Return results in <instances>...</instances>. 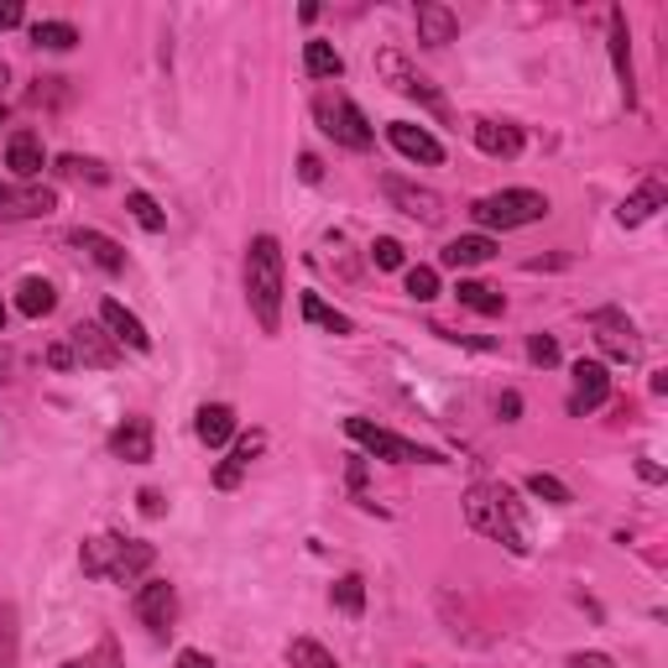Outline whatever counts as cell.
Listing matches in <instances>:
<instances>
[{"mask_svg": "<svg viewBox=\"0 0 668 668\" xmlns=\"http://www.w3.org/2000/svg\"><path fill=\"white\" fill-rule=\"evenodd\" d=\"M465 523L476 533H486V538L506 544L517 559H527V549H533L527 544V523H523V501L512 497L506 486H497V480H476L465 491Z\"/></svg>", "mask_w": 668, "mask_h": 668, "instance_id": "1", "label": "cell"}, {"mask_svg": "<svg viewBox=\"0 0 668 668\" xmlns=\"http://www.w3.org/2000/svg\"><path fill=\"white\" fill-rule=\"evenodd\" d=\"M246 303L257 313L262 334L283 330V246H277V236H257L246 251Z\"/></svg>", "mask_w": 668, "mask_h": 668, "instance_id": "2", "label": "cell"}, {"mask_svg": "<svg viewBox=\"0 0 668 668\" xmlns=\"http://www.w3.org/2000/svg\"><path fill=\"white\" fill-rule=\"evenodd\" d=\"M157 564V549L142 538H120V533H99L79 549V570L90 580H116V585H142V574Z\"/></svg>", "mask_w": 668, "mask_h": 668, "instance_id": "3", "label": "cell"}, {"mask_svg": "<svg viewBox=\"0 0 668 668\" xmlns=\"http://www.w3.org/2000/svg\"><path fill=\"white\" fill-rule=\"evenodd\" d=\"M470 215H476V225H486V230H523V225H538V219L549 215V193L501 189V193L476 199V204H470Z\"/></svg>", "mask_w": 668, "mask_h": 668, "instance_id": "4", "label": "cell"}, {"mask_svg": "<svg viewBox=\"0 0 668 668\" xmlns=\"http://www.w3.org/2000/svg\"><path fill=\"white\" fill-rule=\"evenodd\" d=\"M313 120H319V131H324L330 142L350 146V152H371V142H377L371 120L360 116V105L345 95V90H324V95L313 99Z\"/></svg>", "mask_w": 668, "mask_h": 668, "instance_id": "5", "label": "cell"}, {"mask_svg": "<svg viewBox=\"0 0 668 668\" xmlns=\"http://www.w3.org/2000/svg\"><path fill=\"white\" fill-rule=\"evenodd\" d=\"M345 433L356 439L360 450H371L377 460H392V465H450L439 450H429V444H413V439L382 429V424H371V418H345Z\"/></svg>", "mask_w": 668, "mask_h": 668, "instance_id": "6", "label": "cell"}, {"mask_svg": "<svg viewBox=\"0 0 668 668\" xmlns=\"http://www.w3.org/2000/svg\"><path fill=\"white\" fill-rule=\"evenodd\" d=\"M591 330H596V345L617 366H637L643 360V334H637V324L621 309H596L591 313Z\"/></svg>", "mask_w": 668, "mask_h": 668, "instance_id": "7", "label": "cell"}, {"mask_svg": "<svg viewBox=\"0 0 668 668\" xmlns=\"http://www.w3.org/2000/svg\"><path fill=\"white\" fill-rule=\"evenodd\" d=\"M377 73H382V79L392 84V90H397V95L418 99V105H429V110H439V116H444V95H439V90H433L429 79L413 69V63H407L397 48H382V52H377Z\"/></svg>", "mask_w": 668, "mask_h": 668, "instance_id": "8", "label": "cell"}, {"mask_svg": "<svg viewBox=\"0 0 668 668\" xmlns=\"http://www.w3.org/2000/svg\"><path fill=\"white\" fill-rule=\"evenodd\" d=\"M382 193H386V204H392L397 215L418 219V225H439V219H444V199H439L433 189H418V183L397 178V172H386L382 178Z\"/></svg>", "mask_w": 668, "mask_h": 668, "instance_id": "9", "label": "cell"}, {"mask_svg": "<svg viewBox=\"0 0 668 668\" xmlns=\"http://www.w3.org/2000/svg\"><path fill=\"white\" fill-rule=\"evenodd\" d=\"M131 606H136V617H142V627L152 637H167V632H172V617H178V591H172L167 580H142Z\"/></svg>", "mask_w": 668, "mask_h": 668, "instance_id": "10", "label": "cell"}, {"mask_svg": "<svg viewBox=\"0 0 668 668\" xmlns=\"http://www.w3.org/2000/svg\"><path fill=\"white\" fill-rule=\"evenodd\" d=\"M58 193L48 183H0V219H48Z\"/></svg>", "mask_w": 668, "mask_h": 668, "instance_id": "11", "label": "cell"}, {"mask_svg": "<svg viewBox=\"0 0 668 668\" xmlns=\"http://www.w3.org/2000/svg\"><path fill=\"white\" fill-rule=\"evenodd\" d=\"M606 37H611V63H617L621 99H627V110H637V69H632V32H627V11H621V5H611V16H606Z\"/></svg>", "mask_w": 668, "mask_h": 668, "instance_id": "12", "label": "cell"}, {"mask_svg": "<svg viewBox=\"0 0 668 668\" xmlns=\"http://www.w3.org/2000/svg\"><path fill=\"white\" fill-rule=\"evenodd\" d=\"M606 397H611V371H606L600 360H574V392H570L574 418H585V413L606 407Z\"/></svg>", "mask_w": 668, "mask_h": 668, "instance_id": "13", "label": "cell"}, {"mask_svg": "<svg viewBox=\"0 0 668 668\" xmlns=\"http://www.w3.org/2000/svg\"><path fill=\"white\" fill-rule=\"evenodd\" d=\"M386 142L397 146L407 163H424V167L444 163V146H439V136H429L418 120H392V126H386Z\"/></svg>", "mask_w": 668, "mask_h": 668, "instance_id": "14", "label": "cell"}, {"mask_svg": "<svg viewBox=\"0 0 668 668\" xmlns=\"http://www.w3.org/2000/svg\"><path fill=\"white\" fill-rule=\"evenodd\" d=\"M152 450H157V439H152V418H142V413H131L126 424L110 429V454L126 460V465H146Z\"/></svg>", "mask_w": 668, "mask_h": 668, "instance_id": "15", "label": "cell"}, {"mask_svg": "<svg viewBox=\"0 0 668 668\" xmlns=\"http://www.w3.org/2000/svg\"><path fill=\"white\" fill-rule=\"evenodd\" d=\"M99 324H105V334H110L116 345L136 350V356H146V350H152V334H146V324L126 309V303H116V298H105V303H99Z\"/></svg>", "mask_w": 668, "mask_h": 668, "instance_id": "16", "label": "cell"}, {"mask_svg": "<svg viewBox=\"0 0 668 668\" xmlns=\"http://www.w3.org/2000/svg\"><path fill=\"white\" fill-rule=\"evenodd\" d=\"M69 345H73V360H84V366H95V371H110L120 360V345L105 334V324H73Z\"/></svg>", "mask_w": 668, "mask_h": 668, "instance_id": "17", "label": "cell"}, {"mask_svg": "<svg viewBox=\"0 0 668 668\" xmlns=\"http://www.w3.org/2000/svg\"><path fill=\"white\" fill-rule=\"evenodd\" d=\"M470 142H476L486 157H517V152H523V126L480 116V120H470Z\"/></svg>", "mask_w": 668, "mask_h": 668, "instance_id": "18", "label": "cell"}, {"mask_svg": "<svg viewBox=\"0 0 668 668\" xmlns=\"http://www.w3.org/2000/svg\"><path fill=\"white\" fill-rule=\"evenodd\" d=\"M262 450H266V433H262V429L240 433L236 444H230V460H225V465L215 470V486H219V491H236L240 476H246V470H251V465L262 460Z\"/></svg>", "mask_w": 668, "mask_h": 668, "instance_id": "19", "label": "cell"}, {"mask_svg": "<svg viewBox=\"0 0 668 668\" xmlns=\"http://www.w3.org/2000/svg\"><path fill=\"white\" fill-rule=\"evenodd\" d=\"M664 204H668V183H664V178H658V172H653V178H643V189H637V193H627V199H621L617 219H621V225H627V230H632V225H647V219L658 215Z\"/></svg>", "mask_w": 668, "mask_h": 668, "instance_id": "20", "label": "cell"}, {"mask_svg": "<svg viewBox=\"0 0 668 668\" xmlns=\"http://www.w3.org/2000/svg\"><path fill=\"white\" fill-rule=\"evenodd\" d=\"M69 246H73V251H84V257H90L99 272H110V277H120V272H126V246H120V240H110L105 230H73Z\"/></svg>", "mask_w": 668, "mask_h": 668, "instance_id": "21", "label": "cell"}, {"mask_svg": "<svg viewBox=\"0 0 668 668\" xmlns=\"http://www.w3.org/2000/svg\"><path fill=\"white\" fill-rule=\"evenodd\" d=\"M193 433H199V444H204V450H225V444L236 439V407L204 403L199 413H193Z\"/></svg>", "mask_w": 668, "mask_h": 668, "instance_id": "22", "label": "cell"}, {"mask_svg": "<svg viewBox=\"0 0 668 668\" xmlns=\"http://www.w3.org/2000/svg\"><path fill=\"white\" fill-rule=\"evenodd\" d=\"M5 167L22 178V183H37L43 178V136L37 131H16L5 142Z\"/></svg>", "mask_w": 668, "mask_h": 668, "instance_id": "23", "label": "cell"}, {"mask_svg": "<svg viewBox=\"0 0 668 668\" xmlns=\"http://www.w3.org/2000/svg\"><path fill=\"white\" fill-rule=\"evenodd\" d=\"M454 32H460V16L450 5H439V0L418 5V43L424 48H444V43H454Z\"/></svg>", "mask_w": 668, "mask_h": 668, "instance_id": "24", "label": "cell"}, {"mask_svg": "<svg viewBox=\"0 0 668 668\" xmlns=\"http://www.w3.org/2000/svg\"><path fill=\"white\" fill-rule=\"evenodd\" d=\"M491 257H497V240L491 236H454L450 246H444V257H439V262L460 272V266H486Z\"/></svg>", "mask_w": 668, "mask_h": 668, "instance_id": "25", "label": "cell"}, {"mask_svg": "<svg viewBox=\"0 0 668 668\" xmlns=\"http://www.w3.org/2000/svg\"><path fill=\"white\" fill-rule=\"evenodd\" d=\"M16 309H22L26 319H48V313L58 309V287H52L48 277H26V283L16 287Z\"/></svg>", "mask_w": 668, "mask_h": 668, "instance_id": "26", "label": "cell"}, {"mask_svg": "<svg viewBox=\"0 0 668 668\" xmlns=\"http://www.w3.org/2000/svg\"><path fill=\"white\" fill-rule=\"evenodd\" d=\"M298 309H303V319H309L313 330H324V334H356V324H350V313H339V309H330L319 293H303L298 298Z\"/></svg>", "mask_w": 668, "mask_h": 668, "instance_id": "27", "label": "cell"}, {"mask_svg": "<svg viewBox=\"0 0 668 668\" xmlns=\"http://www.w3.org/2000/svg\"><path fill=\"white\" fill-rule=\"evenodd\" d=\"M126 210H131V219L142 225L146 236H163V230H167V210L146 189H131V193H126Z\"/></svg>", "mask_w": 668, "mask_h": 668, "instance_id": "28", "label": "cell"}, {"mask_svg": "<svg viewBox=\"0 0 668 668\" xmlns=\"http://www.w3.org/2000/svg\"><path fill=\"white\" fill-rule=\"evenodd\" d=\"M454 298H460L465 309L486 313V319H497V313L506 309V298H501L497 287H486V283H470V277H460V287H454Z\"/></svg>", "mask_w": 668, "mask_h": 668, "instance_id": "29", "label": "cell"}, {"mask_svg": "<svg viewBox=\"0 0 668 668\" xmlns=\"http://www.w3.org/2000/svg\"><path fill=\"white\" fill-rule=\"evenodd\" d=\"M303 73H309V79H339V73H345V58H339L330 43L313 37V43H303Z\"/></svg>", "mask_w": 668, "mask_h": 668, "instance_id": "30", "label": "cell"}, {"mask_svg": "<svg viewBox=\"0 0 668 668\" xmlns=\"http://www.w3.org/2000/svg\"><path fill=\"white\" fill-rule=\"evenodd\" d=\"M32 43L48 52H73L79 48V26L73 22H32Z\"/></svg>", "mask_w": 668, "mask_h": 668, "instance_id": "31", "label": "cell"}, {"mask_svg": "<svg viewBox=\"0 0 668 668\" xmlns=\"http://www.w3.org/2000/svg\"><path fill=\"white\" fill-rule=\"evenodd\" d=\"M52 172H58V178H73V183H95V189L110 178V172H105V163H95V157H79V152L58 157V163H52Z\"/></svg>", "mask_w": 668, "mask_h": 668, "instance_id": "32", "label": "cell"}, {"mask_svg": "<svg viewBox=\"0 0 668 668\" xmlns=\"http://www.w3.org/2000/svg\"><path fill=\"white\" fill-rule=\"evenodd\" d=\"M330 600L345 611V617H360V611H366V580H360V574H339Z\"/></svg>", "mask_w": 668, "mask_h": 668, "instance_id": "33", "label": "cell"}, {"mask_svg": "<svg viewBox=\"0 0 668 668\" xmlns=\"http://www.w3.org/2000/svg\"><path fill=\"white\" fill-rule=\"evenodd\" d=\"M63 668H126V658H120V643H116V637H99L90 653H79V658H63Z\"/></svg>", "mask_w": 668, "mask_h": 668, "instance_id": "34", "label": "cell"}, {"mask_svg": "<svg viewBox=\"0 0 668 668\" xmlns=\"http://www.w3.org/2000/svg\"><path fill=\"white\" fill-rule=\"evenodd\" d=\"M287 664L293 668H334V653L324 643H313V637H293V643H287Z\"/></svg>", "mask_w": 668, "mask_h": 668, "instance_id": "35", "label": "cell"}, {"mask_svg": "<svg viewBox=\"0 0 668 668\" xmlns=\"http://www.w3.org/2000/svg\"><path fill=\"white\" fill-rule=\"evenodd\" d=\"M16 653H22V627H16V606L5 600L0 606V668H16Z\"/></svg>", "mask_w": 668, "mask_h": 668, "instance_id": "36", "label": "cell"}, {"mask_svg": "<svg viewBox=\"0 0 668 668\" xmlns=\"http://www.w3.org/2000/svg\"><path fill=\"white\" fill-rule=\"evenodd\" d=\"M527 491H533L538 501H549V506H570L574 501L570 486H564L559 476H549V470H533V476H527Z\"/></svg>", "mask_w": 668, "mask_h": 668, "instance_id": "37", "label": "cell"}, {"mask_svg": "<svg viewBox=\"0 0 668 668\" xmlns=\"http://www.w3.org/2000/svg\"><path fill=\"white\" fill-rule=\"evenodd\" d=\"M407 298L433 303L439 298V266H407Z\"/></svg>", "mask_w": 668, "mask_h": 668, "instance_id": "38", "label": "cell"}, {"mask_svg": "<svg viewBox=\"0 0 668 668\" xmlns=\"http://www.w3.org/2000/svg\"><path fill=\"white\" fill-rule=\"evenodd\" d=\"M371 262L382 266V272H397V266H403V240L377 236V240H371Z\"/></svg>", "mask_w": 668, "mask_h": 668, "instance_id": "39", "label": "cell"}, {"mask_svg": "<svg viewBox=\"0 0 668 668\" xmlns=\"http://www.w3.org/2000/svg\"><path fill=\"white\" fill-rule=\"evenodd\" d=\"M527 360L533 366H559V339L553 334H527Z\"/></svg>", "mask_w": 668, "mask_h": 668, "instance_id": "40", "label": "cell"}, {"mask_svg": "<svg viewBox=\"0 0 668 668\" xmlns=\"http://www.w3.org/2000/svg\"><path fill=\"white\" fill-rule=\"evenodd\" d=\"M26 22V5L22 0H0V32H11V26Z\"/></svg>", "mask_w": 668, "mask_h": 668, "instance_id": "41", "label": "cell"}, {"mask_svg": "<svg viewBox=\"0 0 668 668\" xmlns=\"http://www.w3.org/2000/svg\"><path fill=\"white\" fill-rule=\"evenodd\" d=\"M48 366H52V371H69V366H73V345H69V339L48 345Z\"/></svg>", "mask_w": 668, "mask_h": 668, "instance_id": "42", "label": "cell"}, {"mask_svg": "<svg viewBox=\"0 0 668 668\" xmlns=\"http://www.w3.org/2000/svg\"><path fill=\"white\" fill-rule=\"evenodd\" d=\"M497 413H501V424H517V413H523V397H517V392H501V397H497Z\"/></svg>", "mask_w": 668, "mask_h": 668, "instance_id": "43", "label": "cell"}, {"mask_svg": "<svg viewBox=\"0 0 668 668\" xmlns=\"http://www.w3.org/2000/svg\"><path fill=\"white\" fill-rule=\"evenodd\" d=\"M570 668H617L611 653H570Z\"/></svg>", "mask_w": 668, "mask_h": 668, "instance_id": "44", "label": "cell"}, {"mask_svg": "<svg viewBox=\"0 0 668 668\" xmlns=\"http://www.w3.org/2000/svg\"><path fill=\"white\" fill-rule=\"evenodd\" d=\"M298 178H303V183H319V178H324V163H319L313 152H303V157H298Z\"/></svg>", "mask_w": 668, "mask_h": 668, "instance_id": "45", "label": "cell"}, {"mask_svg": "<svg viewBox=\"0 0 668 668\" xmlns=\"http://www.w3.org/2000/svg\"><path fill=\"white\" fill-rule=\"evenodd\" d=\"M172 668H215V658H210V653H199V647H183Z\"/></svg>", "mask_w": 668, "mask_h": 668, "instance_id": "46", "label": "cell"}, {"mask_svg": "<svg viewBox=\"0 0 668 668\" xmlns=\"http://www.w3.org/2000/svg\"><path fill=\"white\" fill-rule=\"evenodd\" d=\"M136 501H142V517H163V512H167V506H163V491H152V486H146Z\"/></svg>", "mask_w": 668, "mask_h": 668, "instance_id": "47", "label": "cell"}, {"mask_svg": "<svg viewBox=\"0 0 668 668\" xmlns=\"http://www.w3.org/2000/svg\"><path fill=\"white\" fill-rule=\"evenodd\" d=\"M637 476H643L647 486H658V480H664V470H658V465H653L647 454H637Z\"/></svg>", "mask_w": 668, "mask_h": 668, "instance_id": "48", "label": "cell"}, {"mask_svg": "<svg viewBox=\"0 0 668 668\" xmlns=\"http://www.w3.org/2000/svg\"><path fill=\"white\" fill-rule=\"evenodd\" d=\"M570 262V257H533V262H527V272H544V266H564Z\"/></svg>", "mask_w": 668, "mask_h": 668, "instance_id": "49", "label": "cell"}, {"mask_svg": "<svg viewBox=\"0 0 668 668\" xmlns=\"http://www.w3.org/2000/svg\"><path fill=\"white\" fill-rule=\"evenodd\" d=\"M350 486H356V491H360V486H366V460H360V454H356V460H350Z\"/></svg>", "mask_w": 668, "mask_h": 668, "instance_id": "50", "label": "cell"}, {"mask_svg": "<svg viewBox=\"0 0 668 668\" xmlns=\"http://www.w3.org/2000/svg\"><path fill=\"white\" fill-rule=\"evenodd\" d=\"M5 79H11V69H5V63H0V90H5Z\"/></svg>", "mask_w": 668, "mask_h": 668, "instance_id": "51", "label": "cell"}, {"mask_svg": "<svg viewBox=\"0 0 668 668\" xmlns=\"http://www.w3.org/2000/svg\"><path fill=\"white\" fill-rule=\"evenodd\" d=\"M0 330H5V303H0Z\"/></svg>", "mask_w": 668, "mask_h": 668, "instance_id": "52", "label": "cell"}, {"mask_svg": "<svg viewBox=\"0 0 668 668\" xmlns=\"http://www.w3.org/2000/svg\"><path fill=\"white\" fill-rule=\"evenodd\" d=\"M0 382H5V356H0Z\"/></svg>", "mask_w": 668, "mask_h": 668, "instance_id": "53", "label": "cell"}, {"mask_svg": "<svg viewBox=\"0 0 668 668\" xmlns=\"http://www.w3.org/2000/svg\"><path fill=\"white\" fill-rule=\"evenodd\" d=\"M0 120H5V105H0Z\"/></svg>", "mask_w": 668, "mask_h": 668, "instance_id": "54", "label": "cell"}]
</instances>
